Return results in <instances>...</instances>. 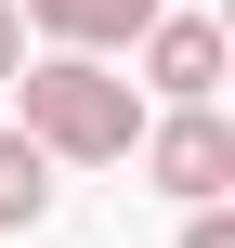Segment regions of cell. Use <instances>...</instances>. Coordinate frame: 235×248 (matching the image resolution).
Segmentation results:
<instances>
[{"label":"cell","mask_w":235,"mask_h":248,"mask_svg":"<svg viewBox=\"0 0 235 248\" xmlns=\"http://www.w3.org/2000/svg\"><path fill=\"white\" fill-rule=\"evenodd\" d=\"M39 209H52V157H39L13 118H0V235H26Z\"/></svg>","instance_id":"obj_5"},{"label":"cell","mask_w":235,"mask_h":248,"mask_svg":"<svg viewBox=\"0 0 235 248\" xmlns=\"http://www.w3.org/2000/svg\"><path fill=\"white\" fill-rule=\"evenodd\" d=\"M13 13H26V39H39V52H131L170 0H13Z\"/></svg>","instance_id":"obj_4"},{"label":"cell","mask_w":235,"mask_h":248,"mask_svg":"<svg viewBox=\"0 0 235 248\" xmlns=\"http://www.w3.org/2000/svg\"><path fill=\"white\" fill-rule=\"evenodd\" d=\"M0 92L52 170H131V144H144V92L118 78V52H26Z\"/></svg>","instance_id":"obj_1"},{"label":"cell","mask_w":235,"mask_h":248,"mask_svg":"<svg viewBox=\"0 0 235 248\" xmlns=\"http://www.w3.org/2000/svg\"><path fill=\"white\" fill-rule=\"evenodd\" d=\"M131 52H144V92H157V105H222V65H235V39L209 26V13H157Z\"/></svg>","instance_id":"obj_3"},{"label":"cell","mask_w":235,"mask_h":248,"mask_svg":"<svg viewBox=\"0 0 235 248\" xmlns=\"http://www.w3.org/2000/svg\"><path fill=\"white\" fill-rule=\"evenodd\" d=\"M13 65H26V13L0 0V78H13Z\"/></svg>","instance_id":"obj_7"},{"label":"cell","mask_w":235,"mask_h":248,"mask_svg":"<svg viewBox=\"0 0 235 248\" xmlns=\"http://www.w3.org/2000/svg\"><path fill=\"white\" fill-rule=\"evenodd\" d=\"M183 248H235V209L209 196V209H183Z\"/></svg>","instance_id":"obj_6"},{"label":"cell","mask_w":235,"mask_h":248,"mask_svg":"<svg viewBox=\"0 0 235 248\" xmlns=\"http://www.w3.org/2000/svg\"><path fill=\"white\" fill-rule=\"evenodd\" d=\"M131 157H144V183H157V196H183V209L235 196V118H222V105H157Z\"/></svg>","instance_id":"obj_2"}]
</instances>
